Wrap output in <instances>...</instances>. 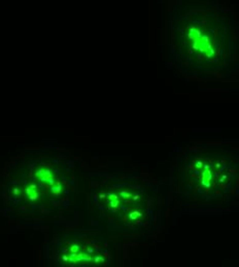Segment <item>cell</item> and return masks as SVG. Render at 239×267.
I'll return each instance as SVG.
<instances>
[{
	"label": "cell",
	"instance_id": "3",
	"mask_svg": "<svg viewBox=\"0 0 239 267\" xmlns=\"http://www.w3.org/2000/svg\"><path fill=\"white\" fill-rule=\"evenodd\" d=\"M14 194L19 195V190H18V188H14Z\"/></svg>",
	"mask_w": 239,
	"mask_h": 267
},
{
	"label": "cell",
	"instance_id": "2",
	"mask_svg": "<svg viewBox=\"0 0 239 267\" xmlns=\"http://www.w3.org/2000/svg\"><path fill=\"white\" fill-rule=\"evenodd\" d=\"M60 192H61V187L60 186H58L57 188L53 189V193H54L55 195H59V194H60Z\"/></svg>",
	"mask_w": 239,
	"mask_h": 267
},
{
	"label": "cell",
	"instance_id": "1",
	"mask_svg": "<svg viewBox=\"0 0 239 267\" xmlns=\"http://www.w3.org/2000/svg\"><path fill=\"white\" fill-rule=\"evenodd\" d=\"M36 177L39 179L41 182H46L50 185L54 184V179H53L52 173L46 169H40L36 172Z\"/></svg>",
	"mask_w": 239,
	"mask_h": 267
}]
</instances>
